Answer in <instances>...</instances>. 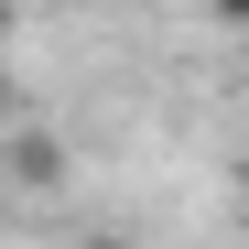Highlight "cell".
Masks as SVG:
<instances>
[{
    "instance_id": "1",
    "label": "cell",
    "mask_w": 249,
    "mask_h": 249,
    "mask_svg": "<svg viewBox=\"0 0 249 249\" xmlns=\"http://www.w3.org/2000/svg\"><path fill=\"white\" fill-rule=\"evenodd\" d=\"M11 184H33V195H44V184H65V152H54L44 130H22V119L0 130V195H11Z\"/></svg>"
},
{
    "instance_id": "2",
    "label": "cell",
    "mask_w": 249,
    "mask_h": 249,
    "mask_svg": "<svg viewBox=\"0 0 249 249\" xmlns=\"http://www.w3.org/2000/svg\"><path fill=\"white\" fill-rule=\"evenodd\" d=\"M206 11H217V22H249V0H206Z\"/></svg>"
},
{
    "instance_id": "3",
    "label": "cell",
    "mask_w": 249,
    "mask_h": 249,
    "mask_svg": "<svg viewBox=\"0 0 249 249\" xmlns=\"http://www.w3.org/2000/svg\"><path fill=\"white\" fill-rule=\"evenodd\" d=\"M76 249H141V238H108V228H98V238H76Z\"/></svg>"
},
{
    "instance_id": "4",
    "label": "cell",
    "mask_w": 249,
    "mask_h": 249,
    "mask_svg": "<svg viewBox=\"0 0 249 249\" xmlns=\"http://www.w3.org/2000/svg\"><path fill=\"white\" fill-rule=\"evenodd\" d=\"M0 130H11V65H0Z\"/></svg>"
},
{
    "instance_id": "5",
    "label": "cell",
    "mask_w": 249,
    "mask_h": 249,
    "mask_svg": "<svg viewBox=\"0 0 249 249\" xmlns=\"http://www.w3.org/2000/svg\"><path fill=\"white\" fill-rule=\"evenodd\" d=\"M0 22H11V11H0Z\"/></svg>"
}]
</instances>
